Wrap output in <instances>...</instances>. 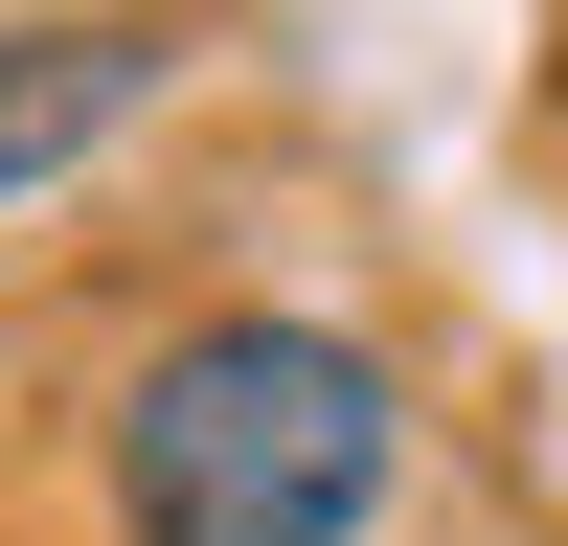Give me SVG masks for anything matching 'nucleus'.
<instances>
[{
	"instance_id": "f257e3e1",
	"label": "nucleus",
	"mask_w": 568,
	"mask_h": 546,
	"mask_svg": "<svg viewBox=\"0 0 568 546\" xmlns=\"http://www.w3.org/2000/svg\"><path fill=\"white\" fill-rule=\"evenodd\" d=\"M409 501V387L342 318H182L114 387V546H364Z\"/></svg>"
},
{
	"instance_id": "f03ea898",
	"label": "nucleus",
	"mask_w": 568,
	"mask_h": 546,
	"mask_svg": "<svg viewBox=\"0 0 568 546\" xmlns=\"http://www.w3.org/2000/svg\"><path fill=\"white\" fill-rule=\"evenodd\" d=\"M136 91H160V23H23V46H0V182L91 160Z\"/></svg>"
}]
</instances>
